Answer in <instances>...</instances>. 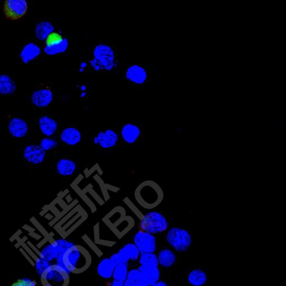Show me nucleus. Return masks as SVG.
Instances as JSON below:
<instances>
[{"label": "nucleus", "instance_id": "cd10ccee", "mask_svg": "<svg viewBox=\"0 0 286 286\" xmlns=\"http://www.w3.org/2000/svg\"><path fill=\"white\" fill-rule=\"evenodd\" d=\"M140 266H159L158 256L153 253H141L138 258Z\"/></svg>", "mask_w": 286, "mask_h": 286}, {"label": "nucleus", "instance_id": "4c0bfd02", "mask_svg": "<svg viewBox=\"0 0 286 286\" xmlns=\"http://www.w3.org/2000/svg\"><path fill=\"white\" fill-rule=\"evenodd\" d=\"M151 286H167V284L164 281L159 280L157 283Z\"/></svg>", "mask_w": 286, "mask_h": 286}, {"label": "nucleus", "instance_id": "9b49d317", "mask_svg": "<svg viewBox=\"0 0 286 286\" xmlns=\"http://www.w3.org/2000/svg\"><path fill=\"white\" fill-rule=\"evenodd\" d=\"M138 270L140 272L139 281L146 286L153 285L160 280L161 271L159 266H140Z\"/></svg>", "mask_w": 286, "mask_h": 286}, {"label": "nucleus", "instance_id": "4be33fe9", "mask_svg": "<svg viewBox=\"0 0 286 286\" xmlns=\"http://www.w3.org/2000/svg\"><path fill=\"white\" fill-rule=\"evenodd\" d=\"M16 91V85L10 76L6 74L0 75V94L10 95Z\"/></svg>", "mask_w": 286, "mask_h": 286}, {"label": "nucleus", "instance_id": "f03ea898", "mask_svg": "<svg viewBox=\"0 0 286 286\" xmlns=\"http://www.w3.org/2000/svg\"><path fill=\"white\" fill-rule=\"evenodd\" d=\"M134 198L141 207L153 209L161 203L164 196L162 189L153 180H145L136 187Z\"/></svg>", "mask_w": 286, "mask_h": 286}, {"label": "nucleus", "instance_id": "7ed1b4c3", "mask_svg": "<svg viewBox=\"0 0 286 286\" xmlns=\"http://www.w3.org/2000/svg\"><path fill=\"white\" fill-rule=\"evenodd\" d=\"M168 222L161 213L151 211L142 214L139 222L140 230L151 234H157L167 230Z\"/></svg>", "mask_w": 286, "mask_h": 286}, {"label": "nucleus", "instance_id": "a878e982", "mask_svg": "<svg viewBox=\"0 0 286 286\" xmlns=\"http://www.w3.org/2000/svg\"><path fill=\"white\" fill-rule=\"evenodd\" d=\"M207 281V275L200 269H195L188 275V281L192 286H202Z\"/></svg>", "mask_w": 286, "mask_h": 286}, {"label": "nucleus", "instance_id": "6ab92c4d", "mask_svg": "<svg viewBox=\"0 0 286 286\" xmlns=\"http://www.w3.org/2000/svg\"><path fill=\"white\" fill-rule=\"evenodd\" d=\"M39 125L41 132L48 137L53 136L58 128L57 122L48 116L40 117Z\"/></svg>", "mask_w": 286, "mask_h": 286}, {"label": "nucleus", "instance_id": "c85d7f7f", "mask_svg": "<svg viewBox=\"0 0 286 286\" xmlns=\"http://www.w3.org/2000/svg\"><path fill=\"white\" fill-rule=\"evenodd\" d=\"M128 272V266L127 264H120L115 267L113 270L112 277L113 279L124 281Z\"/></svg>", "mask_w": 286, "mask_h": 286}, {"label": "nucleus", "instance_id": "f8f14e48", "mask_svg": "<svg viewBox=\"0 0 286 286\" xmlns=\"http://www.w3.org/2000/svg\"><path fill=\"white\" fill-rule=\"evenodd\" d=\"M125 78L133 84L142 85L148 79V74L144 67L138 64L130 65L125 72Z\"/></svg>", "mask_w": 286, "mask_h": 286}, {"label": "nucleus", "instance_id": "4468645a", "mask_svg": "<svg viewBox=\"0 0 286 286\" xmlns=\"http://www.w3.org/2000/svg\"><path fill=\"white\" fill-rule=\"evenodd\" d=\"M53 100V94L51 90L44 88L33 92L31 96L33 104L39 108H45L49 106Z\"/></svg>", "mask_w": 286, "mask_h": 286}, {"label": "nucleus", "instance_id": "39448f33", "mask_svg": "<svg viewBox=\"0 0 286 286\" xmlns=\"http://www.w3.org/2000/svg\"><path fill=\"white\" fill-rule=\"evenodd\" d=\"M93 56L100 62L104 70L112 71L118 65L115 50L108 44H99L96 45L93 50Z\"/></svg>", "mask_w": 286, "mask_h": 286}, {"label": "nucleus", "instance_id": "f704fd0d", "mask_svg": "<svg viewBox=\"0 0 286 286\" xmlns=\"http://www.w3.org/2000/svg\"><path fill=\"white\" fill-rule=\"evenodd\" d=\"M90 64L91 68L96 72L104 70L103 66L100 64V62L94 57L90 61Z\"/></svg>", "mask_w": 286, "mask_h": 286}, {"label": "nucleus", "instance_id": "9d476101", "mask_svg": "<svg viewBox=\"0 0 286 286\" xmlns=\"http://www.w3.org/2000/svg\"><path fill=\"white\" fill-rule=\"evenodd\" d=\"M118 140V134L113 130L107 129L96 134L94 138V143L104 149H108L115 146Z\"/></svg>", "mask_w": 286, "mask_h": 286}, {"label": "nucleus", "instance_id": "ddd939ff", "mask_svg": "<svg viewBox=\"0 0 286 286\" xmlns=\"http://www.w3.org/2000/svg\"><path fill=\"white\" fill-rule=\"evenodd\" d=\"M23 155L24 159L28 163L37 165L44 162L46 153L40 146L31 145L25 147Z\"/></svg>", "mask_w": 286, "mask_h": 286}, {"label": "nucleus", "instance_id": "ea45409f", "mask_svg": "<svg viewBox=\"0 0 286 286\" xmlns=\"http://www.w3.org/2000/svg\"><path fill=\"white\" fill-rule=\"evenodd\" d=\"M87 92H81V98L82 99H84L86 98L87 96Z\"/></svg>", "mask_w": 286, "mask_h": 286}, {"label": "nucleus", "instance_id": "2eb2a0df", "mask_svg": "<svg viewBox=\"0 0 286 286\" xmlns=\"http://www.w3.org/2000/svg\"><path fill=\"white\" fill-rule=\"evenodd\" d=\"M8 130L13 137L22 138L27 135L29 127L27 122L24 120L15 117L10 121Z\"/></svg>", "mask_w": 286, "mask_h": 286}, {"label": "nucleus", "instance_id": "e433bc0d", "mask_svg": "<svg viewBox=\"0 0 286 286\" xmlns=\"http://www.w3.org/2000/svg\"><path fill=\"white\" fill-rule=\"evenodd\" d=\"M87 66H88L87 62L85 61H83L81 63V64H80L79 69H82L85 70V69L87 68Z\"/></svg>", "mask_w": 286, "mask_h": 286}, {"label": "nucleus", "instance_id": "58836bf2", "mask_svg": "<svg viewBox=\"0 0 286 286\" xmlns=\"http://www.w3.org/2000/svg\"><path fill=\"white\" fill-rule=\"evenodd\" d=\"M80 90L81 92H86L87 90V87L86 85H82L80 87Z\"/></svg>", "mask_w": 286, "mask_h": 286}, {"label": "nucleus", "instance_id": "dca6fc26", "mask_svg": "<svg viewBox=\"0 0 286 286\" xmlns=\"http://www.w3.org/2000/svg\"><path fill=\"white\" fill-rule=\"evenodd\" d=\"M141 134V129L137 125L127 123L121 128V135L123 140L128 144H133L137 141Z\"/></svg>", "mask_w": 286, "mask_h": 286}, {"label": "nucleus", "instance_id": "72a5a7b5", "mask_svg": "<svg viewBox=\"0 0 286 286\" xmlns=\"http://www.w3.org/2000/svg\"><path fill=\"white\" fill-rule=\"evenodd\" d=\"M35 281L27 278H24L17 281L12 286H36Z\"/></svg>", "mask_w": 286, "mask_h": 286}, {"label": "nucleus", "instance_id": "423d86ee", "mask_svg": "<svg viewBox=\"0 0 286 286\" xmlns=\"http://www.w3.org/2000/svg\"><path fill=\"white\" fill-rule=\"evenodd\" d=\"M166 239L168 244L179 252L187 251L192 243V238L188 231L178 227L168 231Z\"/></svg>", "mask_w": 286, "mask_h": 286}, {"label": "nucleus", "instance_id": "5701e85b", "mask_svg": "<svg viewBox=\"0 0 286 286\" xmlns=\"http://www.w3.org/2000/svg\"><path fill=\"white\" fill-rule=\"evenodd\" d=\"M157 256L159 265H161L163 267H171L176 262V255L170 249H165L161 250Z\"/></svg>", "mask_w": 286, "mask_h": 286}, {"label": "nucleus", "instance_id": "c9c22d12", "mask_svg": "<svg viewBox=\"0 0 286 286\" xmlns=\"http://www.w3.org/2000/svg\"><path fill=\"white\" fill-rule=\"evenodd\" d=\"M110 286H124V281H119L113 279Z\"/></svg>", "mask_w": 286, "mask_h": 286}, {"label": "nucleus", "instance_id": "6e6552de", "mask_svg": "<svg viewBox=\"0 0 286 286\" xmlns=\"http://www.w3.org/2000/svg\"><path fill=\"white\" fill-rule=\"evenodd\" d=\"M133 241L141 254L153 253L157 250V239L153 234L139 230L134 234Z\"/></svg>", "mask_w": 286, "mask_h": 286}, {"label": "nucleus", "instance_id": "393cba45", "mask_svg": "<svg viewBox=\"0 0 286 286\" xmlns=\"http://www.w3.org/2000/svg\"><path fill=\"white\" fill-rule=\"evenodd\" d=\"M118 253L128 262L129 260L136 261L139 258L141 254L134 243L127 244L120 249Z\"/></svg>", "mask_w": 286, "mask_h": 286}, {"label": "nucleus", "instance_id": "0eeeda50", "mask_svg": "<svg viewBox=\"0 0 286 286\" xmlns=\"http://www.w3.org/2000/svg\"><path fill=\"white\" fill-rule=\"evenodd\" d=\"M28 10V3L25 0H6L4 3V14L8 20L16 21L23 18Z\"/></svg>", "mask_w": 286, "mask_h": 286}, {"label": "nucleus", "instance_id": "c756f323", "mask_svg": "<svg viewBox=\"0 0 286 286\" xmlns=\"http://www.w3.org/2000/svg\"><path fill=\"white\" fill-rule=\"evenodd\" d=\"M140 272L137 269L128 271L127 278L124 281V286H134L139 281Z\"/></svg>", "mask_w": 286, "mask_h": 286}, {"label": "nucleus", "instance_id": "aec40b11", "mask_svg": "<svg viewBox=\"0 0 286 286\" xmlns=\"http://www.w3.org/2000/svg\"><path fill=\"white\" fill-rule=\"evenodd\" d=\"M56 170L58 174L69 176L75 173L77 170V165L73 160L61 159L56 164Z\"/></svg>", "mask_w": 286, "mask_h": 286}, {"label": "nucleus", "instance_id": "b1692460", "mask_svg": "<svg viewBox=\"0 0 286 286\" xmlns=\"http://www.w3.org/2000/svg\"><path fill=\"white\" fill-rule=\"evenodd\" d=\"M115 266L109 258H104L99 262L97 271L98 275L104 279H110L112 277Z\"/></svg>", "mask_w": 286, "mask_h": 286}, {"label": "nucleus", "instance_id": "2f4dec72", "mask_svg": "<svg viewBox=\"0 0 286 286\" xmlns=\"http://www.w3.org/2000/svg\"><path fill=\"white\" fill-rule=\"evenodd\" d=\"M57 146V141L50 137H45L43 138L40 143V146L41 147V149L45 151V152L46 151L56 148Z\"/></svg>", "mask_w": 286, "mask_h": 286}, {"label": "nucleus", "instance_id": "a211bd4d", "mask_svg": "<svg viewBox=\"0 0 286 286\" xmlns=\"http://www.w3.org/2000/svg\"><path fill=\"white\" fill-rule=\"evenodd\" d=\"M41 53V49L35 43H28L21 51L20 57L24 64H28L29 62L34 60Z\"/></svg>", "mask_w": 286, "mask_h": 286}, {"label": "nucleus", "instance_id": "1a4fd4ad", "mask_svg": "<svg viewBox=\"0 0 286 286\" xmlns=\"http://www.w3.org/2000/svg\"><path fill=\"white\" fill-rule=\"evenodd\" d=\"M74 245V243L66 241L65 239L57 240L46 247L42 252L43 259L48 262L54 259H57L61 257L67 250Z\"/></svg>", "mask_w": 286, "mask_h": 286}, {"label": "nucleus", "instance_id": "79ce46f5", "mask_svg": "<svg viewBox=\"0 0 286 286\" xmlns=\"http://www.w3.org/2000/svg\"><path fill=\"white\" fill-rule=\"evenodd\" d=\"M272 16H273V17H272L273 19H274V18L276 19L277 18V16H276L277 15L276 14H272Z\"/></svg>", "mask_w": 286, "mask_h": 286}, {"label": "nucleus", "instance_id": "412c9836", "mask_svg": "<svg viewBox=\"0 0 286 286\" xmlns=\"http://www.w3.org/2000/svg\"><path fill=\"white\" fill-rule=\"evenodd\" d=\"M54 32V27L48 21H43L38 23L35 28V36L40 41H45L47 37Z\"/></svg>", "mask_w": 286, "mask_h": 286}, {"label": "nucleus", "instance_id": "7c9ffc66", "mask_svg": "<svg viewBox=\"0 0 286 286\" xmlns=\"http://www.w3.org/2000/svg\"><path fill=\"white\" fill-rule=\"evenodd\" d=\"M64 39V37L59 33L53 32L45 40L46 47H52V46L59 44Z\"/></svg>", "mask_w": 286, "mask_h": 286}, {"label": "nucleus", "instance_id": "f3484780", "mask_svg": "<svg viewBox=\"0 0 286 286\" xmlns=\"http://www.w3.org/2000/svg\"><path fill=\"white\" fill-rule=\"evenodd\" d=\"M82 134L80 130L75 127H67L60 133V139L65 145L74 146L81 141Z\"/></svg>", "mask_w": 286, "mask_h": 286}, {"label": "nucleus", "instance_id": "a19ab883", "mask_svg": "<svg viewBox=\"0 0 286 286\" xmlns=\"http://www.w3.org/2000/svg\"><path fill=\"white\" fill-rule=\"evenodd\" d=\"M134 286H146L145 284H143L140 281H138V282Z\"/></svg>", "mask_w": 286, "mask_h": 286}, {"label": "nucleus", "instance_id": "473e14b6", "mask_svg": "<svg viewBox=\"0 0 286 286\" xmlns=\"http://www.w3.org/2000/svg\"><path fill=\"white\" fill-rule=\"evenodd\" d=\"M109 259L111 260V261L115 266H118V265L120 264H128L129 262L127 260H125L123 256L118 253V252L112 254Z\"/></svg>", "mask_w": 286, "mask_h": 286}, {"label": "nucleus", "instance_id": "bb28decb", "mask_svg": "<svg viewBox=\"0 0 286 286\" xmlns=\"http://www.w3.org/2000/svg\"><path fill=\"white\" fill-rule=\"evenodd\" d=\"M69 45L68 39L64 37V39L59 44L52 46V47H46L45 46L44 52L49 56L57 55V54L66 52L69 48Z\"/></svg>", "mask_w": 286, "mask_h": 286}, {"label": "nucleus", "instance_id": "20e7f679", "mask_svg": "<svg viewBox=\"0 0 286 286\" xmlns=\"http://www.w3.org/2000/svg\"><path fill=\"white\" fill-rule=\"evenodd\" d=\"M41 279L44 286H68L69 272L57 264L50 265L42 273Z\"/></svg>", "mask_w": 286, "mask_h": 286}, {"label": "nucleus", "instance_id": "f257e3e1", "mask_svg": "<svg viewBox=\"0 0 286 286\" xmlns=\"http://www.w3.org/2000/svg\"><path fill=\"white\" fill-rule=\"evenodd\" d=\"M91 260V256L85 248L74 245L57 259V264L68 272L80 274L90 267Z\"/></svg>", "mask_w": 286, "mask_h": 286}]
</instances>
